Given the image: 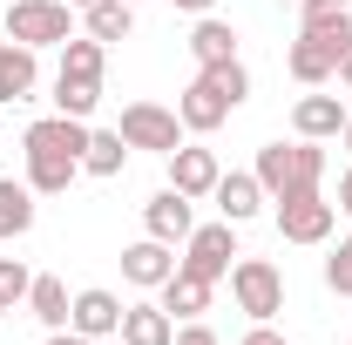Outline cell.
<instances>
[{
	"label": "cell",
	"instance_id": "6da1fadb",
	"mask_svg": "<svg viewBox=\"0 0 352 345\" xmlns=\"http://www.w3.org/2000/svg\"><path fill=\"white\" fill-rule=\"evenodd\" d=\"M21 149H28V190L34 197H61L82 176L88 122H75V115H41V122H28Z\"/></svg>",
	"mask_w": 352,
	"mask_h": 345
},
{
	"label": "cell",
	"instance_id": "7a4b0ae2",
	"mask_svg": "<svg viewBox=\"0 0 352 345\" xmlns=\"http://www.w3.org/2000/svg\"><path fill=\"white\" fill-rule=\"evenodd\" d=\"M251 95V75H244V61H210V68H197V82L183 88V102H176V115H183V129L210 135L230 122V109Z\"/></svg>",
	"mask_w": 352,
	"mask_h": 345
},
{
	"label": "cell",
	"instance_id": "3957f363",
	"mask_svg": "<svg viewBox=\"0 0 352 345\" xmlns=\"http://www.w3.org/2000/svg\"><path fill=\"white\" fill-rule=\"evenodd\" d=\"M102 61H109V47L95 41V34H75V41H61L54 115H75V122H88V115L102 109Z\"/></svg>",
	"mask_w": 352,
	"mask_h": 345
},
{
	"label": "cell",
	"instance_id": "277c9868",
	"mask_svg": "<svg viewBox=\"0 0 352 345\" xmlns=\"http://www.w3.org/2000/svg\"><path fill=\"white\" fill-rule=\"evenodd\" d=\"M251 176L264 183V197L278 203V197H298V190H318V176H325V149L318 142H264L258 163H251Z\"/></svg>",
	"mask_w": 352,
	"mask_h": 345
},
{
	"label": "cell",
	"instance_id": "5b68a950",
	"mask_svg": "<svg viewBox=\"0 0 352 345\" xmlns=\"http://www.w3.org/2000/svg\"><path fill=\"white\" fill-rule=\"evenodd\" d=\"M352 41V14H339V21H311V27H298V41H292V54H285V68H292V82H332L339 75V54H346Z\"/></svg>",
	"mask_w": 352,
	"mask_h": 345
},
{
	"label": "cell",
	"instance_id": "8992f818",
	"mask_svg": "<svg viewBox=\"0 0 352 345\" xmlns=\"http://www.w3.org/2000/svg\"><path fill=\"white\" fill-rule=\"evenodd\" d=\"M230 298H237V311H251V325H271L285 311V271L271 258H237L230 264Z\"/></svg>",
	"mask_w": 352,
	"mask_h": 345
},
{
	"label": "cell",
	"instance_id": "52a82bcc",
	"mask_svg": "<svg viewBox=\"0 0 352 345\" xmlns=\"http://www.w3.org/2000/svg\"><path fill=\"white\" fill-rule=\"evenodd\" d=\"M7 41H21V47L75 41V7H68V0H14V7H7Z\"/></svg>",
	"mask_w": 352,
	"mask_h": 345
},
{
	"label": "cell",
	"instance_id": "ba28073f",
	"mask_svg": "<svg viewBox=\"0 0 352 345\" xmlns=\"http://www.w3.org/2000/svg\"><path fill=\"white\" fill-rule=\"evenodd\" d=\"M230 258H237V223H197L190 237H183V258H176V271H190V278H210V285H223L230 278Z\"/></svg>",
	"mask_w": 352,
	"mask_h": 345
},
{
	"label": "cell",
	"instance_id": "9c48e42d",
	"mask_svg": "<svg viewBox=\"0 0 352 345\" xmlns=\"http://www.w3.org/2000/svg\"><path fill=\"white\" fill-rule=\"evenodd\" d=\"M116 135H122L129 149L170 156V149H183V115L163 109V102H129V109H122V122H116Z\"/></svg>",
	"mask_w": 352,
	"mask_h": 345
},
{
	"label": "cell",
	"instance_id": "30bf717a",
	"mask_svg": "<svg viewBox=\"0 0 352 345\" xmlns=\"http://www.w3.org/2000/svg\"><path fill=\"white\" fill-rule=\"evenodd\" d=\"M332 216H339V203H325L318 190L278 197V237H285V244H325V237H332Z\"/></svg>",
	"mask_w": 352,
	"mask_h": 345
},
{
	"label": "cell",
	"instance_id": "8fae6325",
	"mask_svg": "<svg viewBox=\"0 0 352 345\" xmlns=\"http://www.w3.org/2000/svg\"><path fill=\"white\" fill-rule=\"evenodd\" d=\"M68 325L82 332V339H116L122 332V298L116 291H102V285H88V291H75V311H68Z\"/></svg>",
	"mask_w": 352,
	"mask_h": 345
},
{
	"label": "cell",
	"instance_id": "7c38bea8",
	"mask_svg": "<svg viewBox=\"0 0 352 345\" xmlns=\"http://www.w3.org/2000/svg\"><path fill=\"white\" fill-rule=\"evenodd\" d=\"M142 230H149L156 244H183V237L197 230V216H190V197H183V190H156V197L142 203Z\"/></svg>",
	"mask_w": 352,
	"mask_h": 345
},
{
	"label": "cell",
	"instance_id": "4fadbf2b",
	"mask_svg": "<svg viewBox=\"0 0 352 345\" xmlns=\"http://www.w3.org/2000/svg\"><path fill=\"white\" fill-rule=\"evenodd\" d=\"M176 271V244H156V237H142V244H129L122 251V278H129L135 291H163Z\"/></svg>",
	"mask_w": 352,
	"mask_h": 345
},
{
	"label": "cell",
	"instance_id": "5bb4252c",
	"mask_svg": "<svg viewBox=\"0 0 352 345\" xmlns=\"http://www.w3.org/2000/svg\"><path fill=\"white\" fill-rule=\"evenodd\" d=\"M210 197H217V216H223V223H251V216L271 203V197H264V183H258L251 170L217 176V190H210Z\"/></svg>",
	"mask_w": 352,
	"mask_h": 345
},
{
	"label": "cell",
	"instance_id": "9a60e30c",
	"mask_svg": "<svg viewBox=\"0 0 352 345\" xmlns=\"http://www.w3.org/2000/svg\"><path fill=\"white\" fill-rule=\"evenodd\" d=\"M217 156H210V149H190V142H183V149H170V190H183V197H190V203H197V197H210V190H217Z\"/></svg>",
	"mask_w": 352,
	"mask_h": 345
},
{
	"label": "cell",
	"instance_id": "2e32d148",
	"mask_svg": "<svg viewBox=\"0 0 352 345\" xmlns=\"http://www.w3.org/2000/svg\"><path fill=\"white\" fill-rule=\"evenodd\" d=\"M41 47H21V41H0V102H28L34 82H41Z\"/></svg>",
	"mask_w": 352,
	"mask_h": 345
},
{
	"label": "cell",
	"instance_id": "e0dca14e",
	"mask_svg": "<svg viewBox=\"0 0 352 345\" xmlns=\"http://www.w3.org/2000/svg\"><path fill=\"white\" fill-rule=\"evenodd\" d=\"M292 129L305 135V142L339 135V129H346V102H339V95H298V109H292Z\"/></svg>",
	"mask_w": 352,
	"mask_h": 345
},
{
	"label": "cell",
	"instance_id": "ac0fdd59",
	"mask_svg": "<svg viewBox=\"0 0 352 345\" xmlns=\"http://www.w3.org/2000/svg\"><path fill=\"white\" fill-rule=\"evenodd\" d=\"M122 345H170L176 339V318L163 311V304H122V332H116Z\"/></svg>",
	"mask_w": 352,
	"mask_h": 345
},
{
	"label": "cell",
	"instance_id": "d6986e66",
	"mask_svg": "<svg viewBox=\"0 0 352 345\" xmlns=\"http://www.w3.org/2000/svg\"><path fill=\"white\" fill-rule=\"evenodd\" d=\"M190 54H197V68H210V61H237V27H230V21H217V14H197Z\"/></svg>",
	"mask_w": 352,
	"mask_h": 345
},
{
	"label": "cell",
	"instance_id": "ffe728a7",
	"mask_svg": "<svg viewBox=\"0 0 352 345\" xmlns=\"http://www.w3.org/2000/svg\"><path fill=\"white\" fill-rule=\"evenodd\" d=\"M210 278H190V271H170V285H163V311L170 318H204L210 311Z\"/></svg>",
	"mask_w": 352,
	"mask_h": 345
},
{
	"label": "cell",
	"instance_id": "44dd1931",
	"mask_svg": "<svg viewBox=\"0 0 352 345\" xmlns=\"http://www.w3.org/2000/svg\"><path fill=\"white\" fill-rule=\"evenodd\" d=\"M82 27H88L102 47H109V41H129L135 7H129V0H95V7H82Z\"/></svg>",
	"mask_w": 352,
	"mask_h": 345
},
{
	"label": "cell",
	"instance_id": "7402d4cb",
	"mask_svg": "<svg viewBox=\"0 0 352 345\" xmlns=\"http://www.w3.org/2000/svg\"><path fill=\"white\" fill-rule=\"evenodd\" d=\"M28 311L41 318L47 332H61V325H68V311H75V298H68V285H61V278H34V285H28Z\"/></svg>",
	"mask_w": 352,
	"mask_h": 345
},
{
	"label": "cell",
	"instance_id": "603a6c76",
	"mask_svg": "<svg viewBox=\"0 0 352 345\" xmlns=\"http://www.w3.org/2000/svg\"><path fill=\"white\" fill-rule=\"evenodd\" d=\"M34 230V190L0 176V237H28Z\"/></svg>",
	"mask_w": 352,
	"mask_h": 345
},
{
	"label": "cell",
	"instance_id": "cb8c5ba5",
	"mask_svg": "<svg viewBox=\"0 0 352 345\" xmlns=\"http://www.w3.org/2000/svg\"><path fill=\"white\" fill-rule=\"evenodd\" d=\"M122 163H129V142L116 129H88V149H82V170L88 176H122Z\"/></svg>",
	"mask_w": 352,
	"mask_h": 345
},
{
	"label": "cell",
	"instance_id": "d4e9b609",
	"mask_svg": "<svg viewBox=\"0 0 352 345\" xmlns=\"http://www.w3.org/2000/svg\"><path fill=\"white\" fill-rule=\"evenodd\" d=\"M28 285H34V271L21 258H0V298L7 304H28Z\"/></svg>",
	"mask_w": 352,
	"mask_h": 345
},
{
	"label": "cell",
	"instance_id": "484cf974",
	"mask_svg": "<svg viewBox=\"0 0 352 345\" xmlns=\"http://www.w3.org/2000/svg\"><path fill=\"white\" fill-rule=\"evenodd\" d=\"M325 285H332L339 298H352V237L332 251V258H325Z\"/></svg>",
	"mask_w": 352,
	"mask_h": 345
},
{
	"label": "cell",
	"instance_id": "4316f807",
	"mask_svg": "<svg viewBox=\"0 0 352 345\" xmlns=\"http://www.w3.org/2000/svg\"><path fill=\"white\" fill-rule=\"evenodd\" d=\"M339 14H352V0H298V27H311V21H339Z\"/></svg>",
	"mask_w": 352,
	"mask_h": 345
},
{
	"label": "cell",
	"instance_id": "83f0119b",
	"mask_svg": "<svg viewBox=\"0 0 352 345\" xmlns=\"http://www.w3.org/2000/svg\"><path fill=\"white\" fill-rule=\"evenodd\" d=\"M170 345H223L217 332H210V325H197V318H190V325H176V339Z\"/></svg>",
	"mask_w": 352,
	"mask_h": 345
},
{
	"label": "cell",
	"instance_id": "f1b7e54d",
	"mask_svg": "<svg viewBox=\"0 0 352 345\" xmlns=\"http://www.w3.org/2000/svg\"><path fill=\"white\" fill-rule=\"evenodd\" d=\"M244 345H285V332H271V325H251V332H244Z\"/></svg>",
	"mask_w": 352,
	"mask_h": 345
},
{
	"label": "cell",
	"instance_id": "f546056e",
	"mask_svg": "<svg viewBox=\"0 0 352 345\" xmlns=\"http://www.w3.org/2000/svg\"><path fill=\"white\" fill-rule=\"evenodd\" d=\"M47 345H95V339H82L75 325H61V332H47Z\"/></svg>",
	"mask_w": 352,
	"mask_h": 345
},
{
	"label": "cell",
	"instance_id": "4dcf8cb0",
	"mask_svg": "<svg viewBox=\"0 0 352 345\" xmlns=\"http://www.w3.org/2000/svg\"><path fill=\"white\" fill-rule=\"evenodd\" d=\"M339 216H352V170L339 176Z\"/></svg>",
	"mask_w": 352,
	"mask_h": 345
},
{
	"label": "cell",
	"instance_id": "1f68e13d",
	"mask_svg": "<svg viewBox=\"0 0 352 345\" xmlns=\"http://www.w3.org/2000/svg\"><path fill=\"white\" fill-rule=\"evenodd\" d=\"M339 82L352 88V41H346V54H339Z\"/></svg>",
	"mask_w": 352,
	"mask_h": 345
},
{
	"label": "cell",
	"instance_id": "d6a6232c",
	"mask_svg": "<svg viewBox=\"0 0 352 345\" xmlns=\"http://www.w3.org/2000/svg\"><path fill=\"white\" fill-rule=\"evenodd\" d=\"M176 7H183V14H210V0H176Z\"/></svg>",
	"mask_w": 352,
	"mask_h": 345
},
{
	"label": "cell",
	"instance_id": "836d02e7",
	"mask_svg": "<svg viewBox=\"0 0 352 345\" xmlns=\"http://www.w3.org/2000/svg\"><path fill=\"white\" fill-rule=\"evenodd\" d=\"M339 135H346V149H352V115H346V129H339Z\"/></svg>",
	"mask_w": 352,
	"mask_h": 345
},
{
	"label": "cell",
	"instance_id": "e575fe53",
	"mask_svg": "<svg viewBox=\"0 0 352 345\" xmlns=\"http://www.w3.org/2000/svg\"><path fill=\"white\" fill-rule=\"evenodd\" d=\"M68 7H75V14H82V7H95V0H68Z\"/></svg>",
	"mask_w": 352,
	"mask_h": 345
},
{
	"label": "cell",
	"instance_id": "d590c367",
	"mask_svg": "<svg viewBox=\"0 0 352 345\" xmlns=\"http://www.w3.org/2000/svg\"><path fill=\"white\" fill-rule=\"evenodd\" d=\"M7 311H14V304H7V298H0V318H7Z\"/></svg>",
	"mask_w": 352,
	"mask_h": 345
},
{
	"label": "cell",
	"instance_id": "8d00e7d4",
	"mask_svg": "<svg viewBox=\"0 0 352 345\" xmlns=\"http://www.w3.org/2000/svg\"><path fill=\"white\" fill-rule=\"evenodd\" d=\"M102 345H122V339H102Z\"/></svg>",
	"mask_w": 352,
	"mask_h": 345
},
{
	"label": "cell",
	"instance_id": "74e56055",
	"mask_svg": "<svg viewBox=\"0 0 352 345\" xmlns=\"http://www.w3.org/2000/svg\"><path fill=\"white\" fill-rule=\"evenodd\" d=\"M129 7H135V0H129Z\"/></svg>",
	"mask_w": 352,
	"mask_h": 345
},
{
	"label": "cell",
	"instance_id": "f35d334b",
	"mask_svg": "<svg viewBox=\"0 0 352 345\" xmlns=\"http://www.w3.org/2000/svg\"><path fill=\"white\" fill-rule=\"evenodd\" d=\"M346 345H352V339H346Z\"/></svg>",
	"mask_w": 352,
	"mask_h": 345
}]
</instances>
